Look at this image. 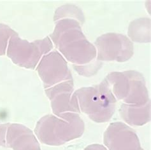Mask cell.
Returning a JSON list of instances; mask_svg holds the SVG:
<instances>
[{"instance_id": "obj_9", "label": "cell", "mask_w": 151, "mask_h": 150, "mask_svg": "<svg viewBox=\"0 0 151 150\" xmlns=\"http://www.w3.org/2000/svg\"><path fill=\"white\" fill-rule=\"evenodd\" d=\"M50 101V106L55 115L71 112L81 113L77 97L74 91L72 80H68L45 89Z\"/></svg>"}, {"instance_id": "obj_17", "label": "cell", "mask_w": 151, "mask_h": 150, "mask_svg": "<svg viewBox=\"0 0 151 150\" xmlns=\"http://www.w3.org/2000/svg\"><path fill=\"white\" fill-rule=\"evenodd\" d=\"M142 150H144V149H142Z\"/></svg>"}, {"instance_id": "obj_8", "label": "cell", "mask_w": 151, "mask_h": 150, "mask_svg": "<svg viewBox=\"0 0 151 150\" xmlns=\"http://www.w3.org/2000/svg\"><path fill=\"white\" fill-rule=\"evenodd\" d=\"M103 143L108 150H142L137 133L127 124L111 123L103 136Z\"/></svg>"}, {"instance_id": "obj_10", "label": "cell", "mask_w": 151, "mask_h": 150, "mask_svg": "<svg viewBox=\"0 0 151 150\" xmlns=\"http://www.w3.org/2000/svg\"><path fill=\"white\" fill-rule=\"evenodd\" d=\"M6 147L13 150H42L33 132L19 124H10L6 132Z\"/></svg>"}, {"instance_id": "obj_7", "label": "cell", "mask_w": 151, "mask_h": 150, "mask_svg": "<svg viewBox=\"0 0 151 150\" xmlns=\"http://www.w3.org/2000/svg\"><path fill=\"white\" fill-rule=\"evenodd\" d=\"M45 89L68 80L73 76L66 59L58 50L45 55L36 68Z\"/></svg>"}, {"instance_id": "obj_15", "label": "cell", "mask_w": 151, "mask_h": 150, "mask_svg": "<svg viewBox=\"0 0 151 150\" xmlns=\"http://www.w3.org/2000/svg\"><path fill=\"white\" fill-rule=\"evenodd\" d=\"M10 124H0V146L6 147V136Z\"/></svg>"}, {"instance_id": "obj_14", "label": "cell", "mask_w": 151, "mask_h": 150, "mask_svg": "<svg viewBox=\"0 0 151 150\" xmlns=\"http://www.w3.org/2000/svg\"><path fill=\"white\" fill-rule=\"evenodd\" d=\"M18 34L9 26L0 23V56H5L10 38Z\"/></svg>"}, {"instance_id": "obj_5", "label": "cell", "mask_w": 151, "mask_h": 150, "mask_svg": "<svg viewBox=\"0 0 151 150\" xmlns=\"http://www.w3.org/2000/svg\"><path fill=\"white\" fill-rule=\"evenodd\" d=\"M53 48L54 45L49 36L29 42L17 34L10 38L6 54L15 64L33 70L42 58Z\"/></svg>"}, {"instance_id": "obj_16", "label": "cell", "mask_w": 151, "mask_h": 150, "mask_svg": "<svg viewBox=\"0 0 151 150\" xmlns=\"http://www.w3.org/2000/svg\"><path fill=\"white\" fill-rule=\"evenodd\" d=\"M84 150H108L105 146L100 144H93L87 146Z\"/></svg>"}, {"instance_id": "obj_11", "label": "cell", "mask_w": 151, "mask_h": 150, "mask_svg": "<svg viewBox=\"0 0 151 150\" xmlns=\"http://www.w3.org/2000/svg\"><path fill=\"white\" fill-rule=\"evenodd\" d=\"M119 114L127 124L132 126H143L150 120V102L143 106L122 103Z\"/></svg>"}, {"instance_id": "obj_4", "label": "cell", "mask_w": 151, "mask_h": 150, "mask_svg": "<svg viewBox=\"0 0 151 150\" xmlns=\"http://www.w3.org/2000/svg\"><path fill=\"white\" fill-rule=\"evenodd\" d=\"M105 80L117 101L137 106L145 105L150 102L145 78L137 71L110 73Z\"/></svg>"}, {"instance_id": "obj_6", "label": "cell", "mask_w": 151, "mask_h": 150, "mask_svg": "<svg viewBox=\"0 0 151 150\" xmlns=\"http://www.w3.org/2000/svg\"><path fill=\"white\" fill-rule=\"evenodd\" d=\"M98 61L123 62L132 57L134 46L125 35L109 33L98 37L94 42Z\"/></svg>"}, {"instance_id": "obj_1", "label": "cell", "mask_w": 151, "mask_h": 150, "mask_svg": "<svg viewBox=\"0 0 151 150\" xmlns=\"http://www.w3.org/2000/svg\"><path fill=\"white\" fill-rule=\"evenodd\" d=\"M49 37L58 52L73 64L86 65L96 58V47L87 40L76 20L63 19L56 21Z\"/></svg>"}, {"instance_id": "obj_13", "label": "cell", "mask_w": 151, "mask_h": 150, "mask_svg": "<svg viewBox=\"0 0 151 150\" xmlns=\"http://www.w3.org/2000/svg\"><path fill=\"white\" fill-rule=\"evenodd\" d=\"M63 19H75L80 23L81 25L84 22V16L82 11L75 5H63L55 10L54 21L56 22Z\"/></svg>"}, {"instance_id": "obj_12", "label": "cell", "mask_w": 151, "mask_h": 150, "mask_svg": "<svg viewBox=\"0 0 151 150\" xmlns=\"http://www.w3.org/2000/svg\"><path fill=\"white\" fill-rule=\"evenodd\" d=\"M128 36L132 41L138 43L150 41V19L140 18L130 24Z\"/></svg>"}, {"instance_id": "obj_2", "label": "cell", "mask_w": 151, "mask_h": 150, "mask_svg": "<svg viewBox=\"0 0 151 150\" xmlns=\"http://www.w3.org/2000/svg\"><path fill=\"white\" fill-rule=\"evenodd\" d=\"M84 130L80 114L67 112L42 117L36 125L35 134L42 144L58 146L80 138Z\"/></svg>"}, {"instance_id": "obj_3", "label": "cell", "mask_w": 151, "mask_h": 150, "mask_svg": "<svg viewBox=\"0 0 151 150\" xmlns=\"http://www.w3.org/2000/svg\"><path fill=\"white\" fill-rule=\"evenodd\" d=\"M81 112L96 123L109 121L116 111L117 99L104 79L100 84L75 91Z\"/></svg>"}]
</instances>
